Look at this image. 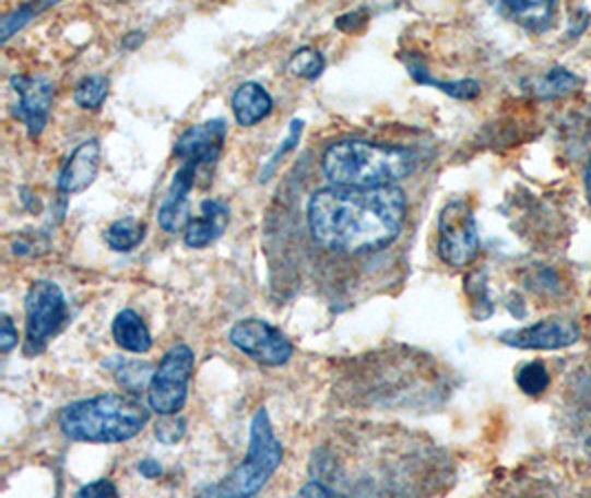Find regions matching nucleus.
<instances>
[{"instance_id": "16", "label": "nucleus", "mask_w": 591, "mask_h": 498, "mask_svg": "<svg viewBox=\"0 0 591 498\" xmlns=\"http://www.w3.org/2000/svg\"><path fill=\"white\" fill-rule=\"evenodd\" d=\"M111 335H114L116 344L127 353L144 355L153 348V337H151L149 325L131 308H125L116 315L114 325H111Z\"/></svg>"}, {"instance_id": "12", "label": "nucleus", "mask_w": 591, "mask_h": 498, "mask_svg": "<svg viewBox=\"0 0 591 498\" xmlns=\"http://www.w3.org/2000/svg\"><path fill=\"white\" fill-rule=\"evenodd\" d=\"M101 155L103 149L96 138L84 140L80 146H75V151L67 157L58 174L56 182L58 191L62 195H75L87 191L96 182V176L101 171Z\"/></svg>"}, {"instance_id": "33", "label": "nucleus", "mask_w": 591, "mask_h": 498, "mask_svg": "<svg viewBox=\"0 0 591 498\" xmlns=\"http://www.w3.org/2000/svg\"><path fill=\"white\" fill-rule=\"evenodd\" d=\"M587 195L591 202V162H589V169H587Z\"/></svg>"}, {"instance_id": "6", "label": "nucleus", "mask_w": 591, "mask_h": 498, "mask_svg": "<svg viewBox=\"0 0 591 498\" xmlns=\"http://www.w3.org/2000/svg\"><path fill=\"white\" fill-rule=\"evenodd\" d=\"M196 368V355L187 344H178L164 355L149 383V407L159 417H174L178 414L189 394V383Z\"/></svg>"}, {"instance_id": "5", "label": "nucleus", "mask_w": 591, "mask_h": 498, "mask_svg": "<svg viewBox=\"0 0 591 498\" xmlns=\"http://www.w3.org/2000/svg\"><path fill=\"white\" fill-rule=\"evenodd\" d=\"M25 355L36 357L58 335L69 317L60 286L47 280L34 282L25 297Z\"/></svg>"}, {"instance_id": "28", "label": "nucleus", "mask_w": 591, "mask_h": 498, "mask_svg": "<svg viewBox=\"0 0 591 498\" xmlns=\"http://www.w3.org/2000/svg\"><path fill=\"white\" fill-rule=\"evenodd\" d=\"M118 487L109 478H98L94 483L82 485L75 494V498H118Z\"/></svg>"}, {"instance_id": "1", "label": "nucleus", "mask_w": 591, "mask_h": 498, "mask_svg": "<svg viewBox=\"0 0 591 498\" xmlns=\"http://www.w3.org/2000/svg\"><path fill=\"white\" fill-rule=\"evenodd\" d=\"M407 215V198L394 187H326L308 202L315 241L344 256L377 253L397 241Z\"/></svg>"}, {"instance_id": "4", "label": "nucleus", "mask_w": 591, "mask_h": 498, "mask_svg": "<svg viewBox=\"0 0 591 498\" xmlns=\"http://www.w3.org/2000/svg\"><path fill=\"white\" fill-rule=\"evenodd\" d=\"M284 448L273 432L267 407H260L250 424V441L244 461L220 483L206 487L202 498H252L277 472Z\"/></svg>"}, {"instance_id": "25", "label": "nucleus", "mask_w": 591, "mask_h": 498, "mask_svg": "<svg viewBox=\"0 0 591 498\" xmlns=\"http://www.w3.org/2000/svg\"><path fill=\"white\" fill-rule=\"evenodd\" d=\"M517 383L525 394L536 396V394H543L549 388V372L541 361H532V364H525L519 370Z\"/></svg>"}, {"instance_id": "14", "label": "nucleus", "mask_w": 591, "mask_h": 498, "mask_svg": "<svg viewBox=\"0 0 591 498\" xmlns=\"http://www.w3.org/2000/svg\"><path fill=\"white\" fill-rule=\"evenodd\" d=\"M231 222V209L222 200H204L200 204V215L191 217L185 228V244L189 248H206L217 241Z\"/></svg>"}, {"instance_id": "24", "label": "nucleus", "mask_w": 591, "mask_h": 498, "mask_svg": "<svg viewBox=\"0 0 591 498\" xmlns=\"http://www.w3.org/2000/svg\"><path fill=\"white\" fill-rule=\"evenodd\" d=\"M580 87V80L567 71V69H552L541 82H539V94L545 98H558Z\"/></svg>"}, {"instance_id": "3", "label": "nucleus", "mask_w": 591, "mask_h": 498, "mask_svg": "<svg viewBox=\"0 0 591 498\" xmlns=\"http://www.w3.org/2000/svg\"><path fill=\"white\" fill-rule=\"evenodd\" d=\"M151 419L149 407L129 394H98L67 405L60 430L71 441L125 443L138 437Z\"/></svg>"}, {"instance_id": "30", "label": "nucleus", "mask_w": 591, "mask_h": 498, "mask_svg": "<svg viewBox=\"0 0 591 498\" xmlns=\"http://www.w3.org/2000/svg\"><path fill=\"white\" fill-rule=\"evenodd\" d=\"M14 346H19V330H16L12 317L3 315L0 317V351L8 355Z\"/></svg>"}, {"instance_id": "13", "label": "nucleus", "mask_w": 591, "mask_h": 498, "mask_svg": "<svg viewBox=\"0 0 591 498\" xmlns=\"http://www.w3.org/2000/svg\"><path fill=\"white\" fill-rule=\"evenodd\" d=\"M198 176L200 171L196 169V166L182 164L172 180V187L166 189V195L157 211V224L166 233H178L180 228H187V224L191 222L189 195L196 189Z\"/></svg>"}, {"instance_id": "26", "label": "nucleus", "mask_w": 591, "mask_h": 498, "mask_svg": "<svg viewBox=\"0 0 591 498\" xmlns=\"http://www.w3.org/2000/svg\"><path fill=\"white\" fill-rule=\"evenodd\" d=\"M149 372H151V366L140 364V361H118V366H116V377L127 390H138L146 381L151 383L153 375H149Z\"/></svg>"}, {"instance_id": "32", "label": "nucleus", "mask_w": 591, "mask_h": 498, "mask_svg": "<svg viewBox=\"0 0 591 498\" xmlns=\"http://www.w3.org/2000/svg\"><path fill=\"white\" fill-rule=\"evenodd\" d=\"M144 43V32H131V34H127V38L122 40V47L125 49H135L138 45H142Z\"/></svg>"}, {"instance_id": "21", "label": "nucleus", "mask_w": 591, "mask_h": 498, "mask_svg": "<svg viewBox=\"0 0 591 498\" xmlns=\"http://www.w3.org/2000/svg\"><path fill=\"white\" fill-rule=\"evenodd\" d=\"M56 3H51V0H45V3L36 5V3H27V5H21L19 10H14L12 14H8L3 21H0V43H8L14 34H19L25 25H29V21H34L40 12L54 8Z\"/></svg>"}, {"instance_id": "7", "label": "nucleus", "mask_w": 591, "mask_h": 498, "mask_svg": "<svg viewBox=\"0 0 591 498\" xmlns=\"http://www.w3.org/2000/svg\"><path fill=\"white\" fill-rule=\"evenodd\" d=\"M439 258L452 269L470 266L481 251V237L474 211L468 202H448L439 215Z\"/></svg>"}, {"instance_id": "27", "label": "nucleus", "mask_w": 591, "mask_h": 498, "mask_svg": "<svg viewBox=\"0 0 591 498\" xmlns=\"http://www.w3.org/2000/svg\"><path fill=\"white\" fill-rule=\"evenodd\" d=\"M187 432V422L182 417H178V414H174V417H162V422H157V428H155V437L166 443V446H176Z\"/></svg>"}, {"instance_id": "31", "label": "nucleus", "mask_w": 591, "mask_h": 498, "mask_svg": "<svg viewBox=\"0 0 591 498\" xmlns=\"http://www.w3.org/2000/svg\"><path fill=\"white\" fill-rule=\"evenodd\" d=\"M138 472H140V474H142L144 478L153 481V478L162 476V465H159L157 461H153V459H144V461H140V465H138Z\"/></svg>"}, {"instance_id": "10", "label": "nucleus", "mask_w": 591, "mask_h": 498, "mask_svg": "<svg viewBox=\"0 0 591 498\" xmlns=\"http://www.w3.org/2000/svg\"><path fill=\"white\" fill-rule=\"evenodd\" d=\"M226 120L215 118L187 129L176 142V155L182 164L196 166L198 171H213L226 142Z\"/></svg>"}, {"instance_id": "22", "label": "nucleus", "mask_w": 591, "mask_h": 498, "mask_svg": "<svg viewBox=\"0 0 591 498\" xmlns=\"http://www.w3.org/2000/svg\"><path fill=\"white\" fill-rule=\"evenodd\" d=\"M302 133H304V120L295 118V120L291 122V127H288V135L282 140L280 149H277V151L271 155V159L264 164V169H262V174H260V182H262V185H267V182L275 176V171L280 169L282 159H284L291 151L297 149V144L302 142Z\"/></svg>"}, {"instance_id": "19", "label": "nucleus", "mask_w": 591, "mask_h": 498, "mask_svg": "<svg viewBox=\"0 0 591 498\" xmlns=\"http://www.w3.org/2000/svg\"><path fill=\"white\" fill-rule=\"evenodd\" d=\"M144 233H146V226L140 220H135V217H122V220H116L107 228L105 241L109 244L111 251H116V253H129V251H133L135 246L142 244Z\"/></svg>"}, {"instance_id": "15", "label": "nucleus", "mask_w": 591, "mask_h": 498, "mask_svg": "<svg viewBox=\"0 0 591 498\" xmlns=\"http://www.w3.org/2000/svg\"><path fill=\"white\" fill-rule=\"evenodd\" d=\"M231 109L239 127H256L273 111L271 94L260 85V82H244L231 98Z\"/></svg>"}, {"instance_id": "2", "label": "nucleus", "mask_w": 591, "mask_h": 498, "mask_svg": "<svg viewBox=\"0 0 591 498\" xmlns=\"http://www.w3.org/2000/svg\"><path fill=\"white\" fill-rule=\"evenodd\" d=\"M418 166L412 149L368 140H342L330 144L321 155V171L330 187H394Z\"/></svg>"}, {"instance_id": "29", "label": "nucleus", "mask_w": 591, "mask_h": 498, "mask_svg": "<svg viewBox=\"0 0 591 498\" xmlns=\"http://www.w3.org/2000/svg\"><path fill=\"white\" fill-rule=\"evenodd\" d=\"M295 498H351V496L336 491L334 487L326 485L323 481H310L297 491Z\"/></svg>"}, {"instance_id": "11", "label": "nucleus", "mask_w": 591, "mask_h": 498, "mask_svg": "<svg viewBox=\"0 0 591 498\" xmlns=\"http://www.w3.org/2000/svg\"><path fill=\"white\" fill-rule=\"evenodd\" d=\"M580 330L569 319H543L534 325L508 330L500 335L505 346L519 351H560L576 344Z\"/></svg>"}, {"instance_id": "20", "label": "nucleus", "mask_w": 591, "mask_h": 498, "mask_svg": "<svg viewBox=\"0 0 591 498\" xmlns=\"http://www.w3.org/2000/svg\"><path fill=\"white\" fill-rule=\"evenodd\" d=\"M109 96V78L103 75V73H94V75H87L82 78L78 85H75V92H73V100L78 107L87 109V111H96L105 105Z\"/></svg>"}, {"instance_id": "8", "label": "nucleus", "mask_w": 591, "mask_h": 498, "mask_svg": "<svg viewBox=\"0 0 591 498\" xmlns=\"http://www.w3.org/2000/svg\"><path fill=\"white\" fill-rule=\"evenodd\" d=\"M231 344L264 366H284L293 357V344L284 332L264 319H241L228 332Z\"/></svg>"}, {"instance_id": "17", "label": "nucleus", "mask_w": 591, "mask_h": 498, "mask_svg": "<svg viewBox=\"0 0 591 498\" xmlns=\"http://www.w3.org/2000/svg\"><path fill=\"white\" fill-rule=\"evenodd\" d=\"M405 64H407L410 75L418 82V85L437 87V90H441L444 94H448V96H452V98H459V100H472V98H476L478 92H481V85H478V82H474V80H459V82H439V80H435V78L428 73L424 60L416 58V56H410V58L405 60Z\"/></svg>"}, {"instance_id": "9", "label": "nucleus", "mask_w": 591, "mask_h": 498, "mask_svg": "<svg viewBox=\"0 0 591 498\" xmlns=\"http://www.w3.org/2000/svg\"><path fill=\"white\" fill-rule=\"evenodd\" d=\"M10 85L19 96V105L12 114L27 127V135L36 140L51 116L54 82L47 75H12Z\"/></svg>"}, {"instance_id": "23", "label": "nucleus", "mask_w": 591, "mask_h": 498, "mask_svg": "<svg viewBox=\"0 0 591 498\" xmlns=\"http://www.w3.org/2000/svg\"><path fill=\"white\" fill-rule=\"evenodd\" d=\"M288 71L297 78H306V80H315L321 75L323 67H326V58L321 51L312 49V47H304L297 49L291 60H288Z\"/></svg>"}, {"instance_id": "18", "label": "nucleus", "mask_w": 591, "mask_h": 498, "mask_svg": "<svg viewBox=\"0 0 591 498\" xmlns=\"http://www.w3.org/2000/svg\"><path fill=\"white\" fill-rule=\"evenodd\" d=\"M498 12L503 16L512 19L515 23L523 25L532 32H545L552 27V21L556 16L554 3H503L498 5Z\"/></svg>"}]
</instances>
